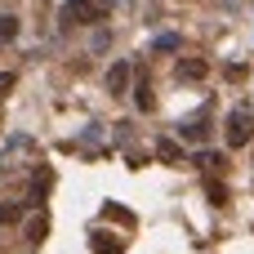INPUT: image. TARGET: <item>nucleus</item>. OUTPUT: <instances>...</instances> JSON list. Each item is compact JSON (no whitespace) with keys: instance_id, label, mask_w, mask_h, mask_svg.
Returning a JSON list of instances; mask_svg holds the SVG:
<instances>
[{"instance_id":"f257e3e1","label":"nucleus","mask_w":254,"mask_h":254,"mask_svg":"<svg viewBox=\"0 0 254 254\" xmlns=\"http://www.w3.org/2000/svg\"><path fill=\"white\" fill-rule=\"evenodd\" d=\"M103 18H107V4L103 0H67L63 13H58L63 27H85V22H103Z\"/></svg>"},{"instance_id":"dca6fc26","label":"nucleus","mask_w":254,"mask_h":254,"mask_svg":"<svg viewBox=\"0 0 254 254\" xmlns=\"http://www.w3.org/2000/svg\"><path fill=\"white\" fill-rule=\"evenodd\" d=\"M9 89H13V71H0V98H4Z\"/></svg>"},{"instance_id":"f8f14e48","label":"nucleus","mask_w":254,"mask_h":254,"mask_svg":"<svg viewBox=\"0 0 254 254\" xmlns=\"http://www.w3.org/2000/svg\"><path fill=\"white\" fill-rule=\"evenodd\" d=\"M103 214H107V219H116V223H129V228H134V214H129V210H121V205H103Z\"/></svg>"},{"instance_id":"39448f33","label":"nucleus","mask_w":254,"mask_h":254,"mask_svg":"<svg viewBox=\"0 0 254 254\" xmlns=\"http://www.w3.org/2000/svg\"><path fill=\"white\" fill-rule=\"evenodd\" d=\"M205 71H210L205 58H179V80H201Z\"/></svg>"},{"instance_id":"f03ea898","label":"nucleus","mask_w":254,"mask_h":254,"mask_svg":"<svg viewBox=\"0 0 254 254\" xmlns=\"http://www.w3.org/2000/svg\"><path fill=\"white\" fill-rule=\"evenodd\" d=\"M254 138V116L250 112H232L228 116V147H246Z\"/></svg>"},{"instance_id":"6e6552de","label":"nucleus","mask_w":254,"mask_h":254,"mask_svg":"<svg viewBox=\"0 0 254 254\" xmlns=\"http://www.w3.org/2000/svg\"><path fill=\"white\" fill-rule=\"evenodd\" d=\"M156 156H161L165 165H179V161H183V147L170 143V138H161V143H156Z\"/></svg>"},{"instance_id":"0eeeda50","label":"nucleus","mask_w":254,"mask_h":254,"mask_svg":"<svg viewBox=\"0 0 254 254\" xmlns=\"http://www.w3.org/2000/svg\"><path fill=\"white\" fill-rule=\"evenodd\" d=\"M134 103H138V112H152L156 107V94H152V85H147V76L138 71V89H134Z\"/></svg>"},{"instance_id":"9d476101","label":"nucleus","mask_w":254,"mask_h":254,"mask_svg":"<svg viewBox=\"0 0 254 254\" xmlns=\"http://www.w3.org/2000/svg\"><path fill=\"white\" fill-rule=\"evenodd\" d=\"M18 36V18L13 13H0V40H13Z\"/></svg>"},{"instance_id":"7ed1b4c3","label":"nucleus","mask_w":254,"mask_h":254,"mask_svg":"<svg viewBox=\"0 0 254 254\" xmlns=\"http://www.w3.org/2000/svg\"><path fill=\"white\" fill-rule=\"evenodd\" d=\"M89 250L94 254H121L125 250V237H116V232H94V237H89Z\"/></svg>"},{"instance_id":"ddd939ff","label":"nucleus","mask_w":254,"mask_h":254,"mask_svg":"<svg viewBox=\"0 0 254 254\" xmlns=\"http://www.w3.org/2000/svg\"><path fill=\"white\" fill-rule=\"evenodd\" d=\"M18 219H22V205H13V201L0 205V223H18Z\"/></svg>"},{"instance_id":"4468645a","label":"nucleus","mask_w":254,"mask_h":254,"mask_svg":"<svg viewBox=\"0 0 254 254\" xmlns=\"http://www.w3.org/2000/svg\"><path fill=\"white\" fill-rule=\"evenodd\" d=\"M205 192H210V201H214V205H228V188H223V183H210Z\"/></svg>"},{"instance_id":"2eb2a0df","label":"nucleus","mask_w":254,"mask_h":254,"mask_svg":"<svg viewBox=\"0 0 254 254\" xmlns=\"http://www.w3.org/2000/svg\"><path fill=\"white\" fill-rule=\"evenodd\" d=\"M156 49H161V54H165V49H179V36H161V40H156Z\"/></svg>"},{"instance_id":"9b49d317","label":"nucleus","mask_w":254,"mask_h":254,"mask_svg":"<svg viewBox=\"0 0 254 254\" xmlns=\"http://www.w3.org/2000/svg\"><path fill=\"white\" fill-rule=\"evenodd\" d=\"M183 138H188V143L205 138V121H188V125H183Z\"/></svg>"},{"instance_id":"20e7f679","label":"nucleus","mask_w":254,"mask_h":254,"mask_svg":"<svg viewBox=\"0 0 254 254\" xmlns=\"http://www.w3.org/2000/svg\"><path fill=\"white\" fill-rule=\"evenodd\" d=\"M45 237H49V214L36 210V214L27 219V246H45Z\"/></svg>"},{"instance_id":"1a4fd4ad","label":"nucleus","mask_w":254,"mask_h":254,"mask_svg":"<svg viewBox=\"0 0 254 254\" xmlns=\"http://www.w3.org/2000/svg\"><path fill=\"white\" fill-rule=\"evenodd\" d=\"M201 165H205L210 174H219V170L228 165V156H223V152H205V156H201Z\"/></svg>"},{"instance_id":"423d86ee","label":"nucleus","mask_w":254,"mask_h":254,"mask_svg":"<svg viewBox=\"0 0 254 254\" xmlns=\"http://www.w3.org/2000/svg\"><path fill=\"white\" fill-rule=\"evenodd\" d=\"M129 89V63H116L107 71V94H125Z\"/></svg>"}]
</instances>
